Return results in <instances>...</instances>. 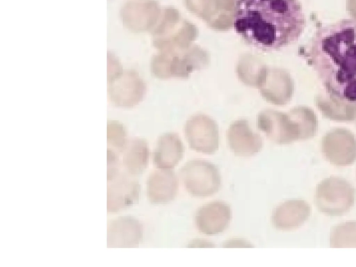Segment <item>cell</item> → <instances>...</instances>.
I'll use <instances>...</instances> for the list:
<instances>
[{
	"instance_id": "2",
	"label": "cell",
	"mask_w": 356,
	"mask_h": 267,
	"mask_svg": "<svg viewBox=\"0 0 356 267\" xmlns=\"http://www.w3.org/2000/svg\"><path fill=\"white\" fill-rule=\"evenodd\" d=\"M233 24L248 44L271 51L296 42L306 19L299 0H236Z\"/></svg>"
},
{
	"instance_id": "8",
	"label": "cell",
	"mask_w": 356,
	"mask_h": 267,
	"mask_svg": "<svg viewBox=\"0 0 356 267\" xmlns=\"http://www.w3.org/2000/svg\"><path fill=\"white\" fill-rule=\"evenodd\" d=\"M322 152L327 160L335 165H350L356 160V139L346 130H333L323 138Z\"/></svg>"
},
{
	"instance_id": "13",
	"label": "cell",
	"mask_w": 356,
	"mask_h": 267,
	"mask_svg": "<svg viewBox=\"0 0 356 267\" xmlns=\"http://www.w3.org/2000/svg\"><path fill=\"white\" fill-rule=\"evenodd\" d=\"M179 190V179L172 169L152 171L146 182L147 197L150 202L156 204L172 201Z\"/></svg>"
},
{
	"instance_id": "11",
	"label": "cell",
	"mask_w": 356,
	"mask_h": 267,
	"mask_svg": "<svg viewBox=\"0 0 356 267\" xmlns=\"http://www.w3.org/2000/svg\"><path fill=\"white\" fill-rule=\"evenodd\" d=\"M156 15L155 4L149 1L127 0L120 8V17L124 26L138 33L149 29Z\"/></svg>"
},
{
	"instance_id": "4",
	"label": "cell",
	"mask_w": 356,
	"mask_h": 267,
	"mask_svg": "<svg viewBox=\"0 0 356 267\" xmlns=\"http://www.w3.org/2000/svg\"><path fill=\"white\" fill-rule=\"evenodd\" d=\"M354 200L353 188L342 178H326L317 186L316 204L325 215L339 216L346 213L353 205Z\"/></svg>"
},
{
	"instance_id": "14",
	"label": "cell",
	"mask_w": 356,
	"mask_h": 267,
	"mask_svg": "<svg viewBox=\"0 0 356 267\" xmlns=\"http://www.w3.org/2000/svg\"><path fill=\"white\" fill-rule=\"evenodd\" d=\"M227 143L232 152L239 156H251L262 148V140L245 121L233 123L227 131Z\"/></svg>"
},
{
	"instance_id": "15",
	"label": "cell",
	"mask_w": 356,
	"mask_h": 267,
	"mask_svg": "<svg viewBox=\"0 0 356 267\" xmlns=\"http://www.w3.org/2000/svg\"><path fill=\"white\" fill-rule=\"evenodd\" d=\"M310 211L309 205L304 200H287L275 209L272 215V222L277 229L293 230L307 220Z\"/></svg>"
},
{
	"instance_id": "17",
	"label": "cell",
	"mask_w": 356,
	"mask_h": 267,
	"mask_svg": "<svg viewBox=\"0 0 356 267\" xmlns=\"http://www.w3.org/2000/svg\"><path fill=\"white\" fill-rule=\"evenodd\" d=\"M122 165L127 173L137 176L146 169L149 157L147 143L143 138H134L129 140L122 153Z\"/></svg>"
},
{
	"instance_id": "19",
	"label": "cell",
	"mask_w": 356,
	"mask_h": 267,
	"mask_svg": "<svg viewBox=\"0 0 356 267\" xmlns=\"http://www.w3.org/2000/svg\"><path fill=\"white\" fill-rule=\"evenodd\" d=\"M129 139L122 124L111 120L107 124V149H112L119 154L124 151Z\"/></svg>"
},
{
	"instance_id": "10",
	"label": "cell",
	"mask_w": 356,
	"mask_h": 267,
	"mask_svg": "<svg viewBox=\"0 0 356 267\" xmlns=\"http://www.w3.org/2000/svg\"><path fill=\"white\" fill-rule=\"evenodd\" d=\"M232 210L225 202L215 201L201 207L197 211L195 222L202 234L213 236L223 232L229 225Z\"/></svg>"
},
{
	"instance_id": "12",
	"label": "cell",
	"mask_w": 356,
	"mask_h": 267,
	"mask_svg": "<svg viewBox=\"0 0 356 267\" xmlns=\"http://www.w3.org/2000/svg\"><path fill=\"white\" fill-rule=\"evenodd\" d=\"M142 238V225L133 217H118L108 224V248H134L139 245Z\"/></svg>"
},
{
	"instance_id": "5",
	"label": "cell",
	"mask_w": 356,
	"mask_h": 267,
	"mask_svg": "<svg viewBox=\"0 0 356 267\" xmlns=\"http://www.w3.org/2000/svg\"><path fill=\"white\" fill-rule=\"evenodd\" d=\"M145 85L136 72L123 70L108 81V96L111 103L121 108L136 106L143 99Z\"/></svg>"
},
{
	"instance_id": "6",
	"label": "cell",
	"mask_w": 356,
	"mask_h": 267,
	"mask_svg": "<svg viewBox=\"0 0 356 267\" xmlns=\"http://www.w3.org/2000/svg\"><path fill=\"white\" fill-rule=\"evenodd\" d=\"M140 195V184L135 176L123 169L107 180V211L119 212L134 204Z\"/></svg>"
},
{
	"instance_id": "20",
	"label": "cell",
	"mask_w": 356,
	"mask_h": 267,
	"mask_svg": "<svg viewBox=\"0 0 356 267\" xmlns=\"http://www.w3.org/2000/svg\"><path fill=\"white\" fill-rule=\"evenodd\" d=\"M108 81L120 74L123 69L115 55L108 51Z\"/></svg>"
},
{
	"instance_id": "7",
	"label": "cell",
	"mask_w": 356,
	"mask_h": 267,
	"mask_svg": "<svg viewBox=\"0 0 356 267\" xmlns=\"http://www.w3.org/2000/svg\"><path fill=\"white\" fill-rule=\"evenodd\" d=\"M185 134L189 147L197 152L211 154L218 149V127L206 116L197 115L191 118L186 125Z\"/></svg>"
},
{
	"instance_id": "1",
	"label": "cell",
	"mask_w": 356,
	"mask_h": 267,
	"mask_svg": "<svg viewBox=\"0 0 356 267\" xmlns=\"http://www.w3.org/2000/svg\"><path fill=\"white\" fill-rule=\"evenodd\" d=\"M303 56L332 101L356 104V19L318 28Z\"/></svg>"
},
{
	"instance_id": "3",
	"label": "cell",
	"mask_w": 356,
	"mask_h": 267,
	"mask_svg": "<svg viewBox=\"0 0 356 267\" xmlns=\"http://www.w3.org/2000/svg\"><path fill=\"white\" fill-rule=\"evenodd\" d=\"M184 188L193 196L207 197L216 193L221 184L218 169L213 163L200 159L187 162L180 170Z\"/></svg>"
},
{
	"instance_id": "16",
	"label": "cell",
	"mask_w": 356,
	"mask_h": 267,
	"mask_svg": "<svg viewBox=\"0 0 356 267\" xmlns=\"http://www.w3.org/2000/svg\"><path fill=\"white\" fill-rule=\"evenodd\" d=\"M184 154V145L175 134L161 136L153 153V162L159 169H172L182 159Z\"/></svg>"
},
{
	"instance_id": "18",
	"label": "cell",
	"mask_w": 356,
	"mask_h": 267,
	"mask_svg": "<svg viewBox=\"0 0 356 267\" xmlns=\"http://www.w3.org/2000/svg\"><path fill=\"white\" fill-rule=\"evenodd\" d=\"M330 243L332 248H356V221L336 226L331 232Z\"/></svg>"
},
{
	"instance_id": "21",
	"label": "cell",
	"mask_w": 356,
	"mask_h": 267,
	"mask_svg": "<svg viewBox=\"0 0 356 267\" xmlns=\"http://www.w3.org/2000/svg\"><path fill=\"white\" fill-rule=\"evenodd\" d=\"M227 245H229V246H233L234 245H241L243 246V245H248V243H245L244 241H239V240H232V241H229L228 243H226ZM248 246V245H247Z\"/></svg>"
},
{
	"instance_id": "9",
	"label": "cell",
	"mask_w": 356,
	"mask_h": 267,
	"mask_svg": "<svg viewBox=\"0 0 356 267\" xmlns=\"http://www.w3.org/2000/svg\"><path fill=\"white\" fill-rule=\"evenodd\" d=\"M258 125L270 140L278 144L300 140L298 127L291 114L287 115L272 111L263 112L258 117Z\"/></svg>"
}]
</instances>
